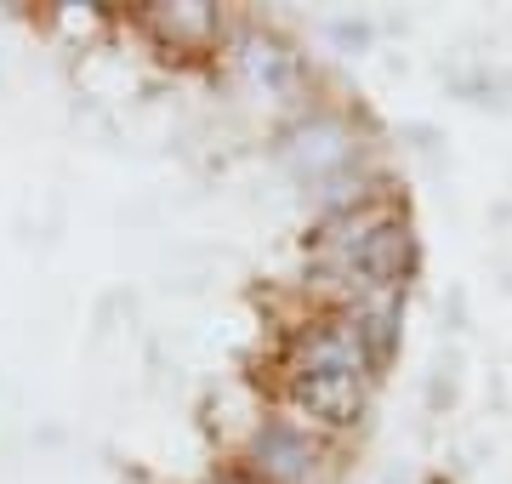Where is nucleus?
Returning a JSON list of instances; mask_svg holds the SVG:
<instances>
[{
  "mask_svg": "<svg viewBox=\"0 0 512 484\" xmlns=\"http://www.w3.org/2000/svg\"><path fill=\"white\" fill-rule=\"evenodd\" d=\"M342 262H348V274L365 285V291L387 297V291L404 280V268H410V234H404V223H393V217H365L359 234L342 245Z\"/></svg>",
  "mask_w": 512,
  "mask_h": 484,
  "instance_id": "obj_2",
  "label": "nucleus"
},
{
  "mask_svg": "<svg viewBox=\"0 0 512 484\" xmlns=\"http://www.w3.org/2000/svg\"><path fill=\"white\" fill-rule=\"evenodd\" d=\"M211 484H251V479H239V473H222V479H211Z\"/></svg>",
  "mask_w": 512,
  "mask_h": 484,
  "instance_id": "obj_4",
  "label": "nucleus"
},
{
  "mask_svg": "<svg viewBox=\"0 0 512 484\" xmlns=\"http://www.w3.org/2000/svg\"><path fill=\"white\" fill-rule=\"evenodd\" d=\"M370 348L359 336V319H336V325H319V331L302 342L296 354V399L308 416L342 428L359 416L365 405V376H370Z\"/></svg>",
  "mask_w": 512,
  "mask_h": 484,
  "instance_id": "obj_1",
  "label": "nucleus"
},
{
  "mask_svg": "<svg viewBox=\"0 0 512 484\" xmlns=\"http://www.w3.org/2000/svg\"><path fill=\"white\" fill-rule=\"evenodd\" d=\"M256 462H262V473L268 479H302L313 467V445L302 439L296 428H285V422H274V428H262L256 433Z\"/></svg>",
  "mask_w": 512,
  "mask_h": 484,
  "instance_id": "obj_3",
  "label": "nucleus"
}]
</instances>
